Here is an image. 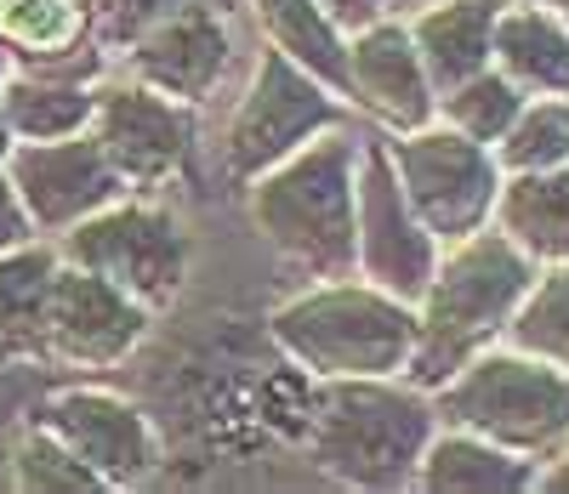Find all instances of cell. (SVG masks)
I'll use <instances>...</instances> for the list:
<instances>
[{"instance_id": "484cf974", "label": "cell", "mask_w": 569, "mask_h": 494, "mask_svg": "<svg viewBox=\"0 0 569 494\" xmlns=\"http://www.w3.org/2000/svg\"><path fill=\"white\" fill-rule=\"evenodd\" d=\"M501 171H558L569 165V97H525L518 120L496 142Z\"/></svg>"}, {"instance_id": "d6a6232c", "label": "cell", "mask_w": 569, "mask_h": 494, "mask_svg": "<svg viewBox=\"0 0 569 494\" xmlns=\"http://www.w3.org/2000/svg\"><path fill=\"white\" fill-rule=\"evenodd\" d=\"M421 7H433V0H388L393 18H410V12H421Z\"/></svg>"}, {"instance_id": "d590c367", "label": "cell", "mask_w": 569, "mask_h": 494, "mask_svg": "<svg viewBox=\"0 0 569 494\" xmlns=\"http://www.w3.org/2000/svg\"><path fill=\"white\" fill-rule=\"evenodd\" d=\"M563 18H569V7H563Z\"/></svg>"}, {"instance_id": "83f0119b", "label": "cell", "mask_w": 569, "mask_h": 494, "mask_svg": "<svg viewBox=\"0 0 569 494\" xmlns=\"http://www.w3.org/2000/svg\"><path fill=\"white\" fill-rule=\"evenodd\" d=\"M240 12L246 0H91V34H98V46L114 58L126 40H137L149 23H166L177 12Z\"/></svg>"}, {"instance_id": "f1b7e54d", "label": "cell", "mask_w": 569, "mask_h": 494, "mask_svg": "<svg viewBox=\"0 0 569 494\" xmlns=\"http://www.w3.org/2000/svg\"><path fill=\"white\" fill-rule=\"evenodd\" d=\"M23 239H40V233L29 228V216H23V205H18V193H12V182L0 177V251H18Z\"/></svg>"}, {"instance_id": "cb8c5ba5", "label": "cell", "mask_w": 569, "mask_h": 494, "mask_svg": "<svg viewBox=\"0 0 569 494\" xmlns=\"http://www.w3.org/2000/svg\"><path fill=\"white\" fill-rule=\"evenodd\" d=\"M0 461H7V483L18 494H103L98 472H91L52 426H40L34 415H23L7 432Z\"/></svg>"}, {"instance_id": "2e32d148", "label": "cell", "mask_w": 569, "mask_h": 494, "mask_svg": "<svg viewBox=\"0 0 569 494\" xmlns=\"http://www.w3.org/2000/svg\"><path fill=\"white\" fill-rule=\"evenodd\" d=\"M0 40L18 52V69L109 74V52L91 34V0H0Z\"/></svg>"}, {"instance_id": "7c38bea8", "label": "cell", "mask_w": 569, "mask_h": 494, "mask_svg": "<svg viewBox=\"0 0 569 494\" xmlns=\"http://www.w3.org/2000/svg\"><path fill=\"white\" fill-rule=\"evenodd\" d=\"M40 426H52L69 450L98 472L103 488H137L160 472V426L137 399L98 381H69L29 410Z\"/></svg>"}, {"instance_id": "ffe728a7", "label": "cell", "mask_w": 569, "mask_h": 494, "mask_svg": "<svg viewBox=\"0 0 569 494\" xmlns=\"http://www.w3.org/2000/svg\"><path fill=\"white\" fill-rule=\"evenodd\" d=\"M490 228H501L536 268L569 262V165H558V171H507Z\"/></svg>"}, {"instance_id": "d6986e66", "label": "cell", "mask_w": 569, "mask_h": 494, "mask_svg": "<svg viewBox=\"0 0 569 494\" xmlns=\"http://www.w3.org/2000/svg\"><path fill=\"white\" fill-rule=\"evenodd\" d=\"M496 18L501 0H433V7L410 12V40L427 63V80L450 91L456 80L490 69V46H496Z\"/></svg>"}, {"instance_id": "e0dca14e", "label": "cell", "mask_w": 569, "mask_h": 494, "mask_svg": "<svg viewBox=\"0 0 569 494\" xmlns=\"http://www.w3.org/2000/svg\"><path fill=\"white\" fill-rule=\"evenodd\" d=\"M536 472H541V461L501 450V443L467 432V426L439 421V432L421 450L416 488H427V494H530Z\"/></svg>"}, {"instance_id": "277c9868", "label": "cell", "mask_w": 569, "mask_h": 494, "mask_svg": "<svg viewBox=\"0 0 569 494\" xmlns=\"http://www.w3.org/2000/svg\"><path fill=\"white\" fill-rule=\"evenodd\" d=\"M268 341L308 381L405 375L416 353V308L370 279H308L268 313Z\"/></svg>"}, {"instance_id": "1f68e13d", "label": "cell", "mask_w": 569, "mask_h": 494, "mask_svg": "<svg viewBox=\"0 0 569 494\" xmlns=\"http://www.w3.org/2000/svg\"><path fill=\"white\" fill-rule=\"evenodd\" d=\"M12 148H18V131H12L7 109H0V177H7V160H12Z\"/></svg>"}, {"instance_id": "e575fe53", "label": "cell", "mask_w": 569, "mask_h": 494, "mask_svg": "<svg viewBox=\"0 0 569 494\" xmlns=\"http://www.w3.org/2000/svg\"><path fill=\"white\" fill-rule=\"evenodd\" d=\"M536 7H558V12H563V7H569V0H536Z\"/></svg>"}, {"instance_id": "30bf717a", "label": "cell", "mask_w": 569, "mask_h": 494, "mask_svg": "<svg viewBox=\"0 0 569 494\" xmlns=\"http://www.w3.org/2000/svg\"><path fill=\"white\" fill-rule=\"evenodd\" d=\"M63 256V251H58ZM154 330V313L109 284L103 273L58 262L52 295H46V324H40V353L46 370H74V375H103L120 370Z\"/></svg>"}, {"instance_id": "44dd1931", "label": "cell", "mask_w": 569, "mask_h": 494, "mask_svg": "<svg viewBox=\"0 0 569 494\" xmlns=\"http://www.w3.org/2000/svg\"><path fill=\"white\" fill-rule=\"evenodd\" d=\"M58 244L52 239H23L18 251H0V370L40 364V324H46V295L58 273Z\"/></svg>"}, {"instance_id": "ba28073f", "label": "cell", "mask_w": 569, "mask_h": 494, "mask_svg": "<svg viewBox=\"0 0 569 494\" xmlns=\"http://www.w3.org/2000/svg\"><path fill=\"white\" fill-rule=\"evenodd\" d=\"M388 160L399 171L405 200L427 222L439 244H456L467 233L490 228L496 216V193H501V165L490 142H472L445 120H427L416 131L388 137Z\"/></svg>"}, {"instance_id": "7a4b0ae2", "label": "cell", "mask_w": 569, "mask_h": 494, "mask_svg": "<svg viewBox=\"0 0 569 494\" xmlns=\"http://www.w3.org/2000/svg\"><path fill=\"white\" fill-rule=\"evenodd\" d=\"M433 432H439L433 392L410 386L405 375L313 381L308 461L319 477L342 488H365V494L416 488V466Z\"/></svg>"}, {"instance_id": "52a82bcc", "label": "cell", "mask_w": 569, "mask_h": 494, "mask_svg": "<svg viewBox=\"0 0 569 494\" xmlns=\"http://www.w3.org/2000/svg\"><path fill=\"white\" fill-rule=\"evenodd\" d=\"M348 125V103L325 80H313L302 63H291L284 52L262 46L246 91L233 97V109L222 120V171L233 182H251L262 171H273L279 160H291L302 142Z\"/></svg>"}, {"instance_id": "4dcf8cb0", "label": "cell", "mask_w": 569, "mask_h": 494, "mask_svg": "<svg viewBox=\"0 0 569 494\" xmlns=\"http://www.w3.org/2000/svg\"><path fill=\"white\" fill-rule=\"evenodd\" d=\"M536 488H541V494H569V437H563L558 450L541 461V472H536Z\"/></svg>"}, {"instance_id": "ac0fdd59", "label": "cell", "mask_w": 569, "mask_h": 494, "mask_svg": "<svg viewBox=\"0 0 569 494\" xmlns=\"http://www.w3.org/2000/svg\"><path fill=\"white\" fill-rule=\"evenodd\" d=\"M490 63L525 97H569V18L536 0H501Z\"/></svg>"}, {"instance_id": "4316f807", "label": "cell", "mask_w": 569, "mask_h": 494, "mask_svg": "<svg viewBox=\"0 0 569 494\" xmlns=\"http://www.w3.org/2000/svg\"><path fill=\"white\" fill-rule=\"evenodd\" d=\"M518 109H525V91H518L496 63L479 69V74H467V80H456L450 91H439V120L456 125L472 142H490V148L518 120Z\"/></svg>"}, {"instance_id": "3957f363", "label": "cell", "mask_w": 569, "mask_h": 494, "mask_svg": "<svg viewBox=\"0 0 569 494\" xmlns=\"http://www.w3.org/2000/svg\"><path fill=\"white\" fill-rule=\"evenodd\" d=\"M536 279V262L518 251L501 228H479L439 251V268L416 295V353L405 381L433 392L472 353L496 347L507 335L518 302Z\"/></svg>"}, {"instance_id": "5b68a950", "label": "cell", "mask_w": 569, "mask_h": 494, "mask_svg": "<svg viewBox=\"0 0 569 494\" xmlns=\"http://www.w3.org/2000/svg\"><path fill=\"white\" fill-rule=\"evenodd\" d=\"M433 410L445 426H467L501 450L547 461L569 437V370H552L512 341L472 353L445 386H433Z\"/></svg>"}, {"instance_id": "4fadbf2b", "label": "cell", "mask_w": 569, "mask_h": 494, "mask_svg": "<svg viewBox=\"0 0 569 494\" xmlns=\"http://www.w3.org/2000/svg\"><path fill=\"white\" fill-rule=\"evenodd\" d=\"M7 182L40 239H58L91 211H103L109 200L131 193L91 131L52 137V142H18L7 160Z\"/></svg>"}, {"instance_id": "9a60e30c", "label": "cell", "mask_w": 569, "mask_h": 494, "mask_svg": "<svg viewBox=\"0 0 569 494\" xmlns=\"http://www.w3.org/2000/svg\"><path fill=\"white\" fill-rule=\"evenodd\" d=\"M120 74L154 85L177 103H206L233 69V12H177L166 23H149L137 40L114 52Z\"/></svg>"}, {"instance_id": "5bb4252c", "label": "cell", "mask_w": 569, "mask_h": 494, "mask_svg": "<svg viewBox=\"0 0 569 494\" xmlns=\"http://www.w3.org/2000/svg\"><path fill=\"white\" fill-rule=\"evenodd\" d=\"M342 103L359 109L382 137L416 131L439 120V85L427 80V63L410 40L405 18H376L348 34V74H342Z\"/></svg>"}, {"instance_id": "d4e9b609", "label": "cell", "mask_w": 569, "mask_h": 494, "mask_svg": "<svg viewBox=\"0 0 569 494\" xmlns=\"http://www.w3.org/2000/svg\"><path fill=\"white\" fill-rule=\"evenodd\" d=\"M501 341H512L518 353H530L552 370H569V262L536 268Z\"/></svg>"}, {"instance_id": "f546056e", "label": "cell", "mask_w": 569, "mask_h": 494, "mask_svg": "<svg viewBox=\"0 0 569 494\" xmlns=\"http://www.w3.org/2000/svg\"><path fill=\"white\" fill-rule=\"evenodd\" d=\"M319 7L337 18L348 34L353 29H365V23H376V18H388V0H319Z\"/></svg>"}, {"instance_id": "6da1fadb", "label": "cell", "mask_w": 569, "mask_h": 494, "mask_svg": "<svg viewBox=\"0 0 569 494\" xmlns=\"http://www.w3.org/2000/svg\"><path fill=\"white\" fill-rule=\"evenodd\" d=\"M240 193H246L251 228L297 279H348L353 273L359 137L348 125L302 142L291 160L251 177Z\"/></svg>"}, {"instance_id": "8992f818", "label": "cell", "mask_w": 569, "mask_h": 494, "mask_svg": "<svg viewBox=\"0 0 569 494\" xmlns=\"http://www.w3.org/2000/svg\"><path fill=\"white\" fill-rule=\"evenodd\" d=\"M52 244L63 251V262L103 273L149 313H166L188 284V268H194V239L154 193H120L69 233H58Z\"/></svg>"}, {"instance_id": "836d02e7", "label": "cell", "mask_w": 569, "mask_h": 494, "mask_svg": "<svg viewBox=\"0 0 569 494\" xmlns=\"http://www.w3.org/2000/svg\"><path fill=\"white\" fill-rule=\"evenodd\" d=\"M18 69V52H12V46L7 40H0V85H7V74Z\"/></svg>"}, {"instance_id": "9c48e42d", "label": "cell", "mask_w": 569, "mask_h": 494, "mask_svg": "<svg viewBox=\"0 0 569 494\" xmlns=\"http://www.w3.org/2000/svg\"><path fill=\"white\" fill-rule=\"evenodd\" d=\"M91 137L120 171L131 193H160L177 182L194 160L200 142V109L177 103V97L142 85L131 74H103L98 80V114H91Z\"/></svg>"}, {"instance_id": "8fae6325", "label": "cell", "mask_w": 569, "mask_h": 494, "mask_svg": "<svg viewBox=\"0 0 569 494\" xmlns=\"http://www.w3.org/2000/svg\"><path fill=\"white\" fill-rule=\"evenodd\" d=\"M445 244L427 233L416 205L405 200L399 171L388 160V137H359V222H353V273L370 279L376 290L399 295L416 308V295L427 290L439 268Z\"/></svg>"}, {"instance_id": "7402d4cb", "label": "cell", "mask_w": 569, "mask_h": 494, "mask_svg": "<svg viewBox=\"0 0 569 494\" xmlns=\"http://www.w3.org/2000/svg\"><path fill=\"white\" fill-rule=\"evenodd\" d=\"M98 80L58 74V69H12L7 85H0V109H7L18 142L80 137L91 131V114H98Z\"/></svg>"}, {"instance_id": "603a6c76", "label": "cell", "mask_w": 569, "mask_h": 494, "mask_svg": "<svg viewBox=\"0 0 569 494\" xmlns=\"http://www.w3.org/2000/svg\"><path fill=\"white\" fill-rule=\"evenodd\" d=\"M246 12L262 34V46L284 52L291 63H302L313 80H325L342 97V74H348V29L330 18L319 0H246Z\"/></svg>"}]
</instances>
